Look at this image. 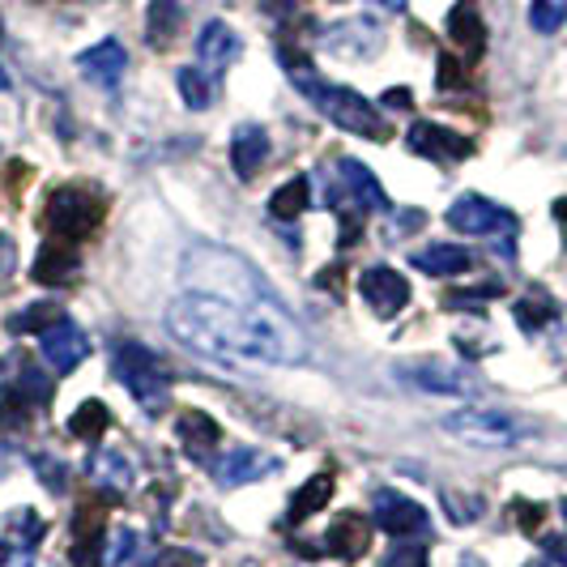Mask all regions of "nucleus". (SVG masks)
<instances>
[{
    "label": "nucleus",
    "mask_w": 567,
    "mask_h": 567,
    "mask_svg": "<svg viewBox=\"0 0 567 567\" xmlns=\"http://www.w3.org/2000/svg\"><path fill=\"white\" fill-rule=\"evenodd\" d=\"M167 329L179 346L197 350L205 359H223V363L290 368L308 354L303 338L274 308V299L269 303H235V299H218V295H179L167 308Z\"/></svg>",
    "instance_id": "1"
},
{
    "label": "nucleus",
    "mask_w": 567,
    "mask_h": 567,
    "mask_svg": "<svg viewBox=\"0 0 567 567\" xmlns=\"http://www.w3.org/2000/svg\"><path fill=\"white\" fill-rule=\"evenodd\" d=\"M278 60H282L286 78L299 85V94H308L316 103V112L324 115L329 124H338L346 133H354V137H368V142H389V124H384V115L371 107L363 94H354V90H346V85H329L320 73H316V64L299 48H290V43H278Z\"/></svg>",
    "instance_id": "2"
},
{
    "label": "nucleus",
    "mask_w": 567,
    "mask_h": 567,
    "mask_svg": "<svg viewBox=\"0 0 567 567\" xmlns=\"http://www.w3.org/2000/svg\"><path fill=\"white\" fill-rule=\"evenodd\" d=\"M103 223V197L90 188H56L43 205V227L60 235L64 244L90 239Z\"/></svg>",
    "instance_id": "3"
},
{
    "label": "nucleus",
    "mask_w": 567,
    "mask_h": 567,
    "mask_svg": "<svg viewBox=\"0 0 567 567\" xmlns=\"http://www.w3.org/2000/svg\"><path fill=\"white\" fill-rule=\"evenodd\" d=\"M115 375H120V384L133 393V401L142 405L145 414H163L171 401V380L163 363L145 350V346H124L120 354H115Z\"/></svg>",
    "instance_id": "4"
},
{
    "label": "nucleus",
    "mask_w": 567,
    "mask_h": 567,
    "mask_svg": "<svg viewBox=\"0 0 567 567\" xmlns=\"http://www.w3.org/2000/svg\"><path fill=\"white\" fill-rule=\"evenodd\" d=\"M444 426L453 431L456 440L478 444V449H512V444H520L529 435L516 419L495 414V410H456V414L444 419Z\"/></svg>",
    "instance_id": "5"
},
{
    "label": "nucleus",
    "mask_w": 567,
    "mask_h": 567,
    "mask_svg": "<svg viewBox=\"0 0 567 567\" xmlns=\"http://www.w3.org/2000/svg\"><path fill=\"white\" fill-rule=\"evenodd\" d=\"M371 525L384 529V534H393V538H419V534L431 529L423 504L410 499V495H398V491H375V499H371Z\"/></svg>",
    "instance_id": "6"
},
{
    "label": "nucleus",
    "mask_w": 567,
    "mask_h": 567,
    "mask_svg": "<svg viewBox=\"0 0 567 567\" xmlns=\"http://www.w3.org/2000/svg\"><path fill=\"white\" fill-rule=\"evenodd\" d=\"M449 227L461 230V235H478V239H495V235H512L516 230V218H512L504 205L486 197H461L449 209Z\"/></svg>",
    "instance_id": "7"
},
{
    "label": "nucleus",
    "mask_w": 567,
    "mask_h": 567,
    "mask_svg": "<svg viewBox=\"0 0 567 567\" xmlns=\"http://www.w3.org/2000/svg\"><path fill=\"white\" fill-rule=\"evenodd\" d=\"M405 145L419 154V158H444V163H465L470 154H474V142L465 137V133H453V128H444V124H431V120H419V124H410V133H405Z\"/></svg>",
    "instance_id": "8"
},
{
    "label": "nucleus",
    "mask_w": 567,
    "mask_h": 567,
    "mask_svg": "<svg viewBox=\"0 0 567 567\" xmlns=\"http://www.w3.org/2000/svg\"><path fill=\"white\" fill-rule=\"evenodd\" d=\"M278 470V461L269 453H260V449H235V453L218 456V461H209V474H214V483L218 486H248V483H260V478H269Z\"/></svg>",
    "instance_id": "9"
},
{
    "label": "nucleus",
    "mask_w": 567,
    "mask_h": 567,
    "mask_svg": "<svg viewBox=\"0 0 567 567\" xmlns=\"http://www.w3.org/2000/svg\"><path fill=\"white\" fill-rule=\"evenodd\" d=\"M363 299H368V308L380 320H393L410 303V282L401 278L398 269H389V265H371L368 274H363Z\"/></svg>",
    "instance_id": "10"
},
{
    "label": "nucleus",
    "mask_w": 567,
    "mask_h": 567,
    "mask_svg": "<svg viewBox=\"0 0 567 567\" xmlns=\"http://www.w3.org/2000/svg\"><path fill=\"white\" fill-rule=\"evenodd\" d=\"M39 346H43V359H48L56 371H64V375L82 368L85 354H90L85 333L78 329V324H69V320H60V324H52L48 333H39Z\"/></svg>",
    "instance_id": "11"
},
{
    "label": "nucleus",
    "mask_w": 567,
    "mask_h": 567,
    "mask_svg": "<svg viewBox=\"0 0 567 567\" xmlns=\"http://www.w3.org/2000/svg\"><path fill=\"white\" fill-rule=\"evenodd\" d=\"M269 154H274V142H269V133L260 124H239L230 133V167H235L239 179H256L260 167L269 163Z\"/></svg>",
    "instance_id": "12"
},
{
    "label": "nucleus",
    "mask_w": 567,
    "mask_h": 567,
    "mask_svg": "<svg viewBox=\"0 0 567 567\" xmlns=\"http://www.w3.org/2000/svg\"><path fill=\"white\" fill-rule=\"evenodd\" d=\"M239 52H244V43H239V34H235L227 22H205V27H200L197 56H200V69H205L209 78L227 73Z\"/></svg>",
    "instance_id": "13"
},
{
    "label": "nucleus",
    "mask_w": 567,
    "mask_h": 567,
    "mask_svg": "<svg viewBox=\"0 0 567 567\" xmlns=\"http://www.w3.org/2000/svg\"><path fill=\"white\" fill-rule=\"evenodd\" d=\"M78 274H82V260L73 252V244H64V239L43 244L39 256L30 260V278L39 286H64V282H73Z\"/></svg>",
    "instance_id": "14"
},
{
    "label": "nucleus",
    "mask_w": 567,
    "mask_h": 567,
    "mask_svg": "<svg viewBox=\"0 0 567 567\" xmlns=\"http://www.w3.org/2000/svg\"><path fill=\"white\" fill-rule=\"evenodd\" d=\"M103 508L82 504L73 516V567H99L103 564Z\"/></svg>",
    "instance_id": "15"
},
{
    "label": "nucleus",
    "mask_w": 567,
    "mask_h": 567,
    "mask_svg": "<svg viewBox=\"0 0 567 567\" xmlns=\"http://www.w3.org/2000/svg\"><path fill=\"white\" fill-rule=\"evenodd\" d=\"M175 440H179V449L193 461H209L214 449H218V440H223V426L214 423L209 414H200V410H184L175 419Z\"/></svg>",
    "instance_id": "16"
},
{
    "label": "nucleus",
    "mask_w": 567,
    "mask_h": 567,
    "mask_svg": "<svg viewBox=\"0 0 567 567\" xmlns=\"http://www.w3.org/2000/svg\"><path fill=\"white\" fill-rule=\"evenodd\" d=\"M371 546V525L368 516L359 512H341L338 520L329 525V538H324V550L338 555V559H363Z\"/></svg>",
    "instance_id": "17"
},
{
    "label": "nucleus",
    "mask_w": 567,
    "mask_h": 567,
    "mask_svg": "<svg viewBox=\"0 0 567 567\" xmlns=\"http://www.w3.org/2000/svg\"><path fill=\"white\" fill-rule=\"evenodd\" d=\"M78 69H82L90 82L99 85H120V78H124V69H128V52L115 43V39H103L99 48H85L82 56H78Z\"/></svg>",
    "instance_id": "18"
},
{
    "label": "nucleus",
    "mask_w": 567,
    "mask_h": 567,
    "mask_svg": "<svg viewBox=\"0 0 567 567\" xmlns=\"http://www.w3.org/2000/svg\"><path fill=\"white\" fill-rule=\"evenodd\" d=\"M414 269L426 274V278H456V274H470L474 269V252L461 248V244H431L423 252L410 256Z\"/></svg>",
    "instance_id": "19"
},
{
    "label": "nucleus",
    "mask_w": 567,
    "mask_h": 567,
    "mask_svg": "<svg viewBox=\"0 0 567 567\" xmlns=\"http://www.w3.org/2000/svg\"><path fill=\"white\" fill-rule=\"evenodd\" d=\"M338 175L346 179V193L359 200L363 209H375V214H389V197L380 188V179L371 175L359 158H338Z\"/></svg>",
    "instance_id": "20"
},
{
    "label": "nucleus",
    "mask_w": 567,
    "mask_h": 567,
    "mask_svg": "<svg viewBox=\"0 0 567 567\" xmlns=\"http://www.w3.org/2000/svg\"><path fill=\"white\" fill-rule=\"evenodd\" d=\"M449 39L465 52L470 60H478L486 52V27L474 9V0H461L453 13H449Z\"/></svg>",
    "instance_id": "21"
},
{
    "label": "nucleus",
    "mask_w": 567,
    "mask_h": 567,
    "mask_svg": "<svg viewBox=\"0 0 567 567\" xmlns=\"http://www.w3.org/2000/svg\"><path fill=\"white\" fill-rule=\"evenodd\" d=\"M401 375H405V380H414V384L426 389V393H470V375H465V371H456L453 363L423 359V363L405 368Z\"/></svg>",
    "instance_id": "22"
},
{
    "label": "nucleus",
    "mask_w": 567,
    "mask_h": 567,
    "mask_svg": "<svg viewBox=\"0 0 567 567\" xmlns=\"http://www.w3.org/2000/svg\"><path fill=\"white\" fill-rule=\"evenodd\" d=\"M329 499H333V474H316V478H308V483L290 495V525H299V520L316 516Z\"/></svg>",
    "instance_id": "23"
},
{
    "label": "nucleus",
    "mask_w": 567,
    "mask_h": 567,
    "mask_svg": "<svg viewBox=\"0 0 567 567\" xmlns=\"http://www.w3.org/2000/svg\"><path fill=\"white\" fill-rule=\"evenodd\" d=\"M308 200H312V184H308V175H295V179H286L282 188L269 197V214H274L278 223H295V218L308 209Z\"/></svg>",
    "instance_id": "24"
},
{
    "label": "nucleus",
    "mask_w": 567,
    "mask_h": 567,
    "mask_svg": "<svg viewBox=\"0 0 567 567\" xmlns=\"http://www.w3.org/2000/svg\"><path fill=\"white\" fill-rule=\"evenodd\" d=\"M90 478L99 486H107L112 495H128L133 491V465L120 453H99L90 461Z\"/></svg>",
    "instance_id": "25"
},
{
    "label": "nucleus",
    "mask_w": 567,
    "mask_h": 567,
    "mask_svg": "<svg viewBox=\"0 0 567 567\" xmlns=\"http://www.w3.org/2000/svg\"><path fill=\"white\" fill-rule=\"evenodd\" d=\"M64 320V308L60 303H52V299H43V303H30V308H22V312L9 316V333H48L52 324H60Z\"/></svg>",
    "instance_id": "26"
},
{
    "label": "nucleus",
    "mask_w": 567,
    "mask_h": 567,
    "mask_svg": "<svg viewBox=\"0 0 567 567\" xmlns=\"http://www.w3.org/2000/svg\"><path fill=\"white\" fill-rule=\"evenodd\" d=\"M175 30H179V0H150V27H145L150 48H167Z\"/></svg>",
    "instance_id": "27"
},
{
    "label": "nucleus",
    "mask_w": 567,
    "mask_h": 567,
    "mask_svg": "<svg viewBox=\"0 0 567 567\" xmlns=\"http://www.w3.org/2000/svg\"><path fill=\"white\" fill-rule=\"evenodd\" d=\"M107 426H112V410H107L103 401H82V405L73 410V419H69V431H73L78 440H85V444H94Z\"/></svg>",
    "instance_id": "28"
},
{
    "label": "nucleus",
    "mask_w": 567,
    "mask_h": 567,
    "mask_svg": "<svg viewBox=\"0 0 567 567\" xmlns=\"http://www.w3.org/2000/svg\"><path fill=\"white\" fill-rule=\"evenodd\" d=\"M175 85H179V94H184V103H188L193 112L214 107V78H209V73H200V69H179V73H175Z\"/></svg>",
    "instance_id": "29"
},
{
    "label": "nucleus",
    "mask_w": 567,
    "mask_h": 567,
    "mask_svg": "<svg viewBox=\"0 0 567 567\" xmlns=\"http://www.w3.org/2000/svg\"><path fill=\"white\" fill-rule=\"evenodd\" d=\"M30 431V401L9 384L0 393V435H22Z\"/></svg>",
    "instance_id": "30"
},
{
    "label": "nucleus",
    "mask_w": 567,
    "mask_h": 567,
    "mask_svg": "<svg viewBox=\"0 0 567 567\" xmlns=\"http://www.w3.org/2000/svg\"><path fill=\"white\" fill-rule=\"evenodd\" d=\"M516 324L525 329V333H538L542 324H550L555 320V303L546 299V295H525V299H516Z\"/></svg>",
    "instance_id": "31"
},
{
    "label": "nucleus",
    "mask_w": 567,
    "mask_h": 567,
    "mask_svg": "<svg viewBox=\"0 0 567 567\" xmlns=\"http://www.w3.org/2000/svg\"><path fill=\"white\" fill-rule=\"evenodd\" d=\"M13 389H18L27 401H30V393H34V405H39V410H48V405H52V398H56L52 380H48L39 368H18V384H13Z\"/></svg>",
    "instance_id": "32"
},
{
    "label": "nucleus",
    "mask_w": 567,
    "mask_h": 567,
    "mask_svg": "<svg viewBox=\"0 0 567 567\" xmlns=\"http://www.w3.org/2000/svg\"><path fill=\"white\" fill-rule=\"evenodd\" d=\"M529 22H534L538 34H555L567 22V0H534Z\"/></svg>",
    "instance_id": "33"
},
{
    "label": "nucleus",
    "mask_w": 567,
    "mask_h": 567,
    "mask_svg": "<svg viewBox=\"0 0 567 567\" xmlns=\"http://www.w3.org/2000/svg\"><path fill=\"white\" fill-rule=\"evenodd\" d=\"M384 567H426V546L423 542H398L389 555H384Z\"/></svg>",
    "instance_id": "34"
},
{
    "label": "nucleus",
    "mask_w": 567,
    "mask_h": 567,
    "mask_svg": "<svg viewBox=\"0 0 567 567\" xmlns=\"http://www.w3.org/2000/svg\"><path fill=\"white\" fill-rule=\"evenodd\" d=\"M435 85H440V90H465V69H461V60L444 52L440 64H435Z\"/></svg>",
    "instance_id": "35"
},
{
    "label": "nucleus",
    "mask_w": 567,
    "mask_h": 567,
    "mask_svg": "<svg viewBox=\"0 0 567 567\" xmlns=\"http://www.w3.org/2000/svg\"><path fill=\"white\" fill-rule=\"evenodd\" d=\"M512 516H516V525H520L525 534H538L546 508H542V504H529V499H516V504H512Z\"/></svg>",
    "instance_id": "36"
},
{
    "label": "nucleus",
    "mask_w": 567,
    "mask_h": 567,
    "mask_svg": "<svg viewBox=\"0 0 567 567\" xmlns=\"http://www.w3.org/2000/svg\"><path fill=\"white\" fill-rule=\"evenodd\" d=\"M34 474L52 486V491H64V483H69L64 465H60V461H52V456H34Z\"/></svg>",
    "instance_id": "37"
},
{
    "label": "nucleus",
    "mask_w": 567,
    "mask_h": 567,
    "mask_svg": "<svg viewBox=\"0 0 567 567\" xmlns=\"http://www.w3.org/2000/svg\"><path fill=\"white\" fill-rule=\"evenodd\" d=\"M13 525L22 529V534H18V542H22V546H39V538H43V520H39L34 512L22 508L18 516H13Z\"/></svg>",
    "instance_id": "38"
},
{
    "label": "nucleus",
    "mask_w": 567,
    "mask_h": 567,
    "mask_svg": "<svg viewBox=\"0 0 567 567\" xmlns=\"http://www.w3.org/2000/svg\"><path fill=\"white\" fill-rule=\"evenodd\" d=\"M154 567H200V555H193V550H179V546H171V550H163V555L154 559Z\"/></svg>",
    "instance_id": "39"
},
{
    "label": "nucleus",
    "mask_w": 567,
    "mask_h": 567,
    "mask_svg": "<svg viewBox=\"0 0 567 567\" xmlns=\"http://www.w3.org/2000/svg\"><path fill=\"white\" fill-rule=\"evenodd\" d=\"M384 107H393V112H410V107H414V94H410L405 85H393V90L384 94Z\"/></svg>",
    "instance_id": "40"
},
{
    "label": "nucleus",
    "mask_w": 567,
    "mask_h": 567,
    "mask_svg": "<svg viewBox=\"0 0 567 567\" xmlns=\"http://www.w3.org/2000/svg\"><path fill=\"white\" fill-rule=\"evenodd\" d=\"M542 550L555 559L559 567H567V538L564 534H555V538H542Z\"/></svg>",
    "instance_id": "41"
},
{
    "label": "nucleus",
    "mask_w": 567,
    "mask_h": 567,
    "mask_svg": "<svg viewBox=\"0 0 567 567\" xmlns=\"http://www.w3.org/2000/svg\"><path fill=\"white\" fill-rule=\"evenodd\" d=\"M265 9H269L274 18H282V22H290V18L299 13V0H265Z\"/></svg>",
    "instance_id": "42"
},
{
    "label": "nucleus",
    "mask_w": 567,
    "mask_h": 567,
    "mask_svg": "<svg viewBox=\"0 0 567 567\" xmlns=\"http://www.w3.org/2000/svg\"><path fill=\"white\" fill-rule=\"evenodd\" d=\"M316 282L329 286V290H341V282H346V274H341V265H333V269H324V274H320Z\"/></svg>",
    "instance_id": "43"
},
{
    "label": "nucleus",
    "mask_w": 567,
    "mask_h": 567,
    "mask_svg": "<svg viewBox=\"0 0 567 567\" xmlns=\"http://www.w3.org/2000/svg\"><path fill=\"white\" fill-rule=\"evenodd\" d=\"M375 4H380V9H389V13H405V4H410V0H375Z\"/></svg>",
    "instance_id": "44"
},
{
    "label": "nucleus",
    "mask_w": 567,
    "mask_h": 567,
    "mask_svg": "<svg viewBox=\"0 0 567 567\" xmlns=\"http://www.w3.org/2000/svg\"><path fill=\"white\" fill-rule=\"evenodd\" d=\"M555 218L564 223V235H567V197H564V200H555Z\"/></svg>",
    "instance_id": "45"
},
{
    "label": "nucleus",
    "mask_w": 567,
    "mask_h": 567,
    "mask_svg": "<svg viewBox=\"0 0 567 567\" xmlns=\"http://www.w3.org/2000/svg\"><path fill=\"white\" fill-rule=\"evenodd\" d=\"M9 564V546H4V542H0V567Z\"/></svg>",
    "instance_id": "46"
},
{
    "label": "nucleus",
    "mask_w": 567,
    "mask_h": 567,
    "mask_svg": "<svg viewBox=\"0 0 567 567\" xmlns=\"http://www.w3.org/2000/svg\"><path fill=\"white\" fill-rule=\"evenodd\" d=\"M0 90H9V73L4 69H0Z\"/></svg>",
    "instance_id": "47"
},
{
    "label": "nucleus",
    "mask_w": 567,
    "mask_h": 567,
    "mask_svg": "<svg viewBox=\"0 0 567 567\" xmlns=\"http://www.w3.org/2000/svg\"><path fill=\"white\" fill-rule=\"evenodd\" d=\"M461 567H483L478 559H461Z\"/></svg>",
    "instance_id": "48"
},
{
    "label": "nucleus",
    "mask_w": 567,
    "mask_h": 567,
    "mask_svg": "<svg viewBox=\"0 0 567 567\" xmlns=\"http://www.w3.org/2000/svg\"><path fill=\"white\" fill-rule=\"evenodd\" d=\"M564 516H567V499H564Z\"/></svg>",
    "instance_id": "49"
},
{
    "label": "nucleus",
    "mask_w": 567,
    "mask_h": 567,
    "mask_svg": "<svg viewBox=\"0 0 567 567\" xmlns=\"http://www.w3.org/2000/svg\"><path fill=\"white\" fill-rule=\"evenodd\" d=\"M529 567H542V564H529Z\"/></svg>",
    "instance_id": "50"
}]
</instances>
